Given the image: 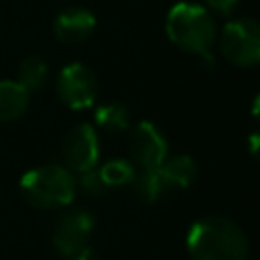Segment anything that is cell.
Instances as JSON below:
<instances>
[{"label":"cell","instance_id":"obj_1","mask_svg":"<svg viewBox=\"0 0 260 260\" xmlns=\"http://www.w3.org/2000/svg\"><path fill=\"white\" fill-rule=\"evenodd\" d=\"M187 250L191 260H246L250 244L236 221L223 215H209L191 225Z\"/></svg>","mask_w":260,"mask_h":260},{"label":"cell","instance_id":"obj_19","mask_svg":"<svg viewBox=\"0 0 260 260\" xmlns=\"http://www.w3.org/2000/svg\"><path fill=\"white\" fill-rule=\"evenodd\" d=\"M69 260H102V258L98 256V252H93L89 246H85L79 252H75L73 256H69Z\"/></svg>","mask_w":260,"mask_h":260},{"label":"cell","instance_id":"obj_6","mask_svg":"<svg viewBox=\"0 0 260 260\" xmlns=\"http://www.w3.org/2000/svg\"><path fill=\"white\" fill-rule=\"evenodd\" d=\"M61 156L65 160V169L75 173H85L95 169L100 160V138L91 124L73 126L61 144Z\"/></svg>","mask_w":260,"mask_h":260},{"label":"cell","instance_id":"obj_15","mask_svg":"<svg viewBox=\"0 0 260 260\" xmlns=\"http://www.w3.org/2000/svg\"><path fill=\"white\" fill-rule=\"evenodd\" d=\"M98 173L106 187H124L134 181L136 167L126 158H114V160L104 162L98 169Z\"/></svg>","mask_w":260,"mask_h":260},{"label":"cell","instance_id":"obj_9","mask_svg":"<svg viewBox=\"0 0 260 260\" xmlns=\"http://www.w3.org/2000/svg\"><path fill=\"white\" fill-rule=\"evenodd\" d=\"M93 28H95L93 12L87 8H81V6H69V8L61 10L53 24L55 37L67 45L83 43L93 32Z\"/></svg>","mask_w":260,"mask_h":260},{"label":"cell","instance_id":"obj_7","mask_svg":"<svg viewBox=\"0 0 260 260\" xmlns=\"http://www.w3.org/2000/svg\"><path fill=\"white\" fill-rule=\"evenodd\" d=\"M130 156L136 169L160 167L169 152V142L162 130L152 122H138L130 130Z\"/></svg>","mask_w":260,"mask_h":260},{"label":"cell","instance_id":"obj_11","mask_svg":"<svg viewBox=\"0 0 260 260\" xmlns=\"http://www.w3.org/2000/svg\"><path fill=\"white\" fill-rule=\"evenodd\" d=\"M28 108V91L18 81H0V122L18 120Z\"/></svg>","mask_w":260,"mask_h":260},{"label":"cell","instance_id":"obj_20","mask_svg":"<svg viewBox=\"0 0 260 260\" xmlns=\"http://www.w3.org/2000/svg\"><path fill=\"white\" fill-rule=\"evenodd\" d=\"M199 59H201V65H203V69H207V71L215 69V57H213V53H211V51H205V53H201V55H199Z\"/></svg>","mask_w":260,"mask_h":260},{"label":"cell","instance_id":"obj_14","mask_svg":"<svg viewBox=\"0 0 260 260\" xmlns=\"http://www.w3.org/2000/svg\"><path fill=\"white\" fill-rule=\"evenodd\" d=\"M95 124L106 132H120L126 130L130 124V112L120 102L102 104L95 110Z\"/></svg>","mask_w":260,"mask_h":260},{"label":"cell","instance_id":"obj_3","mask_svg":"<svg viewBox=\"0 0 260 260\" xmlns=\"http://www.w3.org/2000/svg\"><path fill=\"white\" fill-rule=\"evenodd\" d=\"M20 191L30 205L41 209H57L73 201L77 181L69 169L61 165H45L22 175Z\"/></svg>","mask_w":260,"mask_h":260},{"label":"cell","instance_id":"obj_12","mask_svg":"<svg viewBox=\"0 0 260 260\" xmlns=\"http://www.w3.org/2000/svg\"><path fill=\"white\" fill-rule=\"evenodd\" d=\"M49 79V65L45 59L32 55V57H26L20 67H18V83L30 93V91H39Z\"/></svg>","mask_w":260,"mask_h":260},{"label":"cell","instance_id":"obj_13","mask_svg":"<svg viewBox=\"0 0 260 260\" xmlns=\"http://www.w3.org/2000/svg\"><path fill=\"white\" fill-rule=\"evenodd\" d=\"M132 183H134L136 193L144 201H156L165 193H169V189H167V185L160 177L158 167H154V169H136V175H134Z\"/></svg>","mask_w":260,"mask_h":260},{"label":"cell","instance_id":"obj_2","mask_svg":"<svg viewBox=\"0 0 260 260\" xmlns=\"http://www.w3.org/2000/svg\"><path fill=\"white\" fill-rule=\"evenodd\" d=\"M165 30L179 49L195 55L209 51L217 37V26L209 10L189 2H179L169 10Z\"/></svg>","mask_w":260,"mask_h":260},{"label":"cell","instance_id":"obj_17","mask_svg":"<svg viewBox=\"0 0 260 260\" xmlns=\"http://www.w3.org/2000/svg\"><path fill=\"white\" fill-rule=\"evenodd\" d=\"M205 2L219 16H230L238 6V0H205Z\"/></svg>","mask_w":260,"mask_h":260},{"label":"cell","instance_id":"obj_8","mask_svg":"<svg viewBox=\"0 0 260 260\" xmlns=\"http://www.w3.org/2000/svg\"><path fill=\"white\" fill-rule=\"evenodd\" d=\"M91 232H93V215L85 209H73L65 213L55 225L53 232L55 248L69 258L87 246Z\"/></svg>","mask_w":260,"mask_h":260},{"label":"cell","instance_id":"obj_5","mask_svg":"<svg viewBox=\"0 0 260 260\" xmlns=\"http://www.w3.org/2000/svg\"><path fill=\"white\" fill-rule=\"evenodd\" d=\"M98 77L83 63H69L61 69L57 79L59 100L71 110H85L98 98Z\"/></svg>","mask_w":260,"mask_h":260},{"label":"cell","instance_id":"obj_18","mask_svg":"<svg viewBox=\"0 0 260 260\" xmlns=\"http://www.w3.org/2000/svg\"><path fill=\"white\" fill-rule=\"evenodd\" d=\"M248 152H250L256 160H260V130H258V132H252V134L248 136Z\"/></svg>","mask_w":260,"mask_h":260},{"label":"cell","instance_id":"obj_21","mask_svg":"<svg viewBox=\"0 0 260 260\" xmlns=\"http://www.w3.org/2000/svg\"><path fill=\"white\" fill-rule=\"evenodd\" d=\"M252 116L260 122V93L254 98V102H252Z\"/></svg>","mask_w":260,"mask_h":260},{"label":"cell","instance_id":"obj_10","mask_svg":"<svg viewBox=\"0 0 260 260\" xmlns=\"http://www.w3.org/2000/svg\"><path fill=\"white\" fill-rule=\"evenodd\" d=\"M158 171L169 191L187 189L197 179V165L189 154H177V156L165 158Z\"/></svg>","mask_w":260,"mask_h":260},{"label":"cell","instance_id":"obj_16","mask_svg":"<svg viewBox=\"0 0 260 260\" xmlns=\"http://www.w3.org/2000/svg\"><path fill=\"white\" fill-rule=\"evenodd\" d=\"M77 185L87 193V195H102L108 187L104 185L98 169H91V171H85V173H79V181Z\"/></svg>","mask_w":260,"mask_h":260},{"label":"cell","instance_id":"obj_4","mask_svg":"<svg viewBox=\"0 0 260 260\" xmlns=\"http://www.w3.org/2000/svg\"><path fill=\"white\" fill-rule=\"evenodd\" d=\"M223 59L236 67L260 65V22L254 18H234L219 35Z\"/></svg>","mask_w":260,"mask_h":260}]
</instances>
